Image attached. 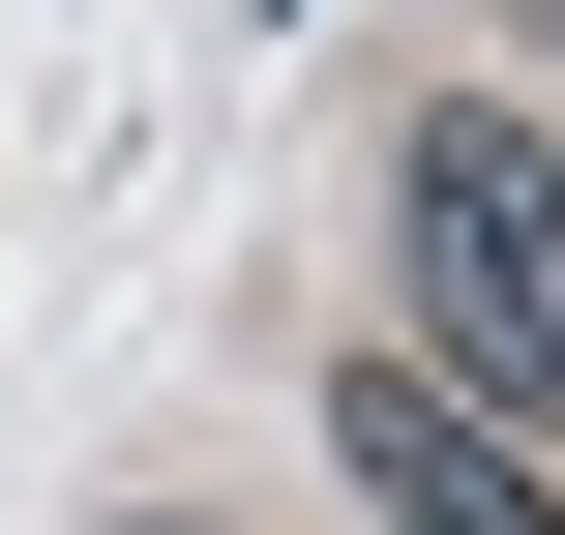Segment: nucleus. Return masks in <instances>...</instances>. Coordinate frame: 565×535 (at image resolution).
<instances>
[{"label": "nucleus", "instance_id": "f257e3e1", "mask_svg": "<svg viewBox=\"0 0 565 535\" xmlns=\"http://www.w3.org/2000/svg\"><path fill=\"white\" fill-rule=\"evenodd\" d=\"M387 208H417V387H477L507 447L565 417V149L507 89H447L417 149H387Z\"/></svg>", "mask_w": 565, "mask_h": 535}, {"label": "nucleus", "instance_id": "f03ea898", "mask_svg": "<svg viewBox=\"0 0 565 535\" xmlns=\"http://www.w3.org/2000/svg\"><path fill=\"white\" fill-rule=\"evenodd\" d=\"M328 477H358L387 535H565V477L477 417V387H417V357H328Z\"/></svg>", "mask_w": 565, "mask_h": 535}, {"label": "nucleus", "instance_id": "7ed1b4c3", "mask_svg": "<svg viewBox=\"0 0 565 535\" xmlns=\"http://www.w3.org/2000/svg\"><path fill=\"white\" fill-rule=\"evenodd\" d=\"M119 535H179V506H119Z\"/></svg>", "mask_w": 565, "mask_h": 535}]
</instances>
